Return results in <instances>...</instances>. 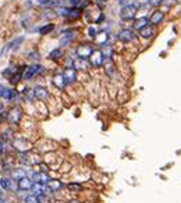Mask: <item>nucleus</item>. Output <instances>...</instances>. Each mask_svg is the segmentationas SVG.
Listing matches in <instances>:
<instances>
[{
	"instance_id": "f257e3e1",
	"label": "nucleus",
	"mask_w": 181,
	"mask_h": 203,
	"mask_svg": "<svg viewBox=\"0 0 181 203\" xmlns=\"http://www.w3.org/2000/svg\"><path fill=\"white\" fill-rule=\"evenodd\" d=\"M21 118H23V110H21L19 105L12 107L10 110H9V112H7V122L10 124L12 127L19 125L20 121H21Z\"/></svg>"
},
{
	"instance_id": "f03ea898",
	"label": "nucleus",
	"mask_w": 181,
	"mask_h": 203,
	"mask_svg": "<svg viewBox=\"0 0 181 203\" xmlns=\"http://www.w3.org/2000/svg\"><path fill=\"white\" fill-rule=\"evenodd\" d=\"M44 70V67L40 64H31V65H27L23 71V80L24 81H31L36 75L41 74Z\"/></svg>"
},
{
	"instance_id": "7ed1b4c3",
	"label": "nucleus",
	"mask_w": 181,
	"mask_h": 203,
	"mask_svg": "<svg viewBox=\"0 0 181 203\" xmlns=\"http://www.w3.org/2000/svg\"><path fill=\"white\" fill-rule=\"evenodd\" d=\"M137 10H138V4L137 3H133V4H127L121 9L120 11V17L123 20H131L134 19L136 14H137Z\"/></svg>"
},
{
	"instance_id": "20e7f679",
	"label": "nucleus",
	"mask_w": 181,
	"mask_h": 203,
	"mask_svg": "<svg viewBox=\"0 0 181 203\" xmlns=\"http://www.w3.org/2000/svg\"><path fill=\"white\" fill-rule=\"evenodd\" d=\"M12 143H13L14 149L19 151V152H27V151H31V145L27 142L24 138L17 137V138H14V139H12Z\"/></svg>"
},
{
	"instance_id": "39448f33",
	"label": "nucleus",
	"mask_w": 181,
	"mask_h": 203,
	"mask_svg": "<svg viewBox=\"0 0 181 203\" xmlns=\"http://www.w3.org/2000/svg\"><path fill=\"white\" fill-rule=\"evenodd\" d=\"M93 47L90 46V44H80V46L76 48V56H77V58H86L87 60L88 57L93 54Z\"/></svg>"
},
{
	"instance_id": "423d86ee",
	"label": "nucleus",
	"mask_w": 181,
	"mask_h": 203,
	"mask_svg": "<svg viewBox=\"0 0 181 203\" xmlns=\"http://www.w3.org/2000/svg\"><path fill=\"white\" fill-rule=\"evenodd\" d=\"M34 182L31 180L30 176H24L20 180H17V192H29L31 190Z\"/></svg>"
},
{
	"instance_id": "0eeeda50",
	"label": "nucleus",
	"mask_w": 181,
	"mask_h": 203,
	"mask_svg": "<svg viewBox=\"0 0 181 203\" xmlns=\"http://www.w3.org/2000/svg\"><path fill=\"white\" fill-rule=\"evenodd\" d=\"M31 180H33L34 183H40V185H47L49 183V180L51 179L50 175L47 172H40V170H37V172H33L30 175Z\"/></svg>"
},
{
	"instance_id": "6e6552de",
	"label": "nucleus",
	"mask_w": 181,
	"mask_h": 203,
	"mask_svg": "<svg viewBox=\"0 0 181 203\" xmlns=\"http://www.w3.org/2000/svg\"><path fill=\"white\" fill-rule=\"evenodd\" d=\"M33 94H34V98L39 101H47V98L50 97V92L47 90L46 87L43 85H36L33 88Z\"/></svg>"
},
{
	"instance_id": "1a4fd4ad",
	"label": "nucleus",
	"mask_w": 181,
	"mask_h": 203,
	"mask_svg": "<svg viewBox=\"0 0 181 203\" xmlns=\"http://www.w3.org/2000/svg\"><path fill=\"white\" fill-rule=\"evenodd\" d=\"M90 65L91 67H94V68H98V67H101L103 65V63H104V56H103V53H101V50L100 51H93V54H91L90 57Z\"/></svg>"
},
{
	"instance_id": "9d476101",
	"label": "nucleus",
	"mask_w": 181,
	"mask_h": 203,
	"mask_svg": "<svg viewBox=\"0 0 181 203\" xmlns=\"http://www.w3.org/2000/svg\"><path fill=\"white\" fill-rule=\"evenodd\" d=\"M63 75H64L66 83L73 84V83H76V80H77V70H76L74 67H64Z\"/></svg>"
},
{
	"instance_id": "9b49d317",
	"label": "nucleus",
	"mask_w": 181,
	"mask_h": 203,
	"mask_svg": "<svg viewBox=\"0 0 181 203\" xmlns=\"http://www.w3.org/2000/svg\"><path fill=\"white\" fill-rule=\"evenodd\" d=\"M136 38V34L133 30H130V29H123V30L118 33V40L121 41V43H131V41H134Z\"/></svg>"
},
{
	"instance_id": "f8f14e48",
	"label": "nucleus",
	"mask_w": 181,
	"mask_h": 203,
	"mask_svg": "<svg viewBox=\"0 0 181 203\" xmlns=\"http://www.w3.org/2000/svg\"><path fill=\"white\" fill-rule=\"evenodd\" d=\"M23 37H17V38H14V40H12L10 43H7L6 46L3 47V48H2V51H0V56L3 57L4 54L7 53V51H10V50H17V48H19V46H20L21 43H23Z\"/></svg>"
},
{
	"instance_id": "ddd939ff",
	"label": "nucleus",
	"mask_w": 181,
	"mask_h": 203,
	"mask_svg": "<svg viewBox=\"0 0 181 203\" xmlns=\"http://www.w3.org/2000/svg\"><path fill=\"white\" fill-rule=\"evenodd\" d=\"M53 85L56 87V88H59V90H64L66 88V85H67V83H66V80H64V75L63 73H59V74H54L53 75Z\"/></svg>"
},
{
	"instance_id": "4468645a",
	"label": "nucleus",
	"mask_w": 181,
	"mask_h": 203,
	"mask_svg": "<svg viewBox=\"0 0 181 203\" xmlns=\"http://www.w3.org/2000/svg\"><path fill=\"white\" fill-rule=\"evenodd\" d=\"M140 31V36L143 37V38H145V40H148V38H151V37L155 34V27L153 26V24H147L145 27H143Z\"/></svg>"
},
{
	"instance_id": "2eb2a0df",
	"label": "nucleus",
	"mask_w": 181,
	"mask_h": 203,
	"mask_svg": "<svg viewBox=\"0 0 181 203\" xmlns=\"http://www.w3.org/2000/svg\"><path fill=\"white\" fill-rule=\"evenodd\" d=\"M27 176V172L23 169V168H12L10 169V179L13 180H20L21 178Z\"/></svg>"
},
{
	"instance_id": "dca6fc26",
	"label": "nucleus",
	"mask_w": 181,
	"mask_h": 203,
	"mask_svg": "<svg viewBox=\"0 0 181 203\" xmlns=\"http://www.w3.org/2000/svg\"><path fill=\"white\" fill-rule=\"evenodd\" d=\"M73 67L76 70H80V71H87L88 67H90V63H88L86 58H76L73 61Z\"/></svg>"
},
{
	"instance_id": "f3484780",
	"label": "nucleus",
	"mask_w": 181,
	"mask_h": 203,
	"mask_svg": "<svg viewBox=\"0 0 181 203\" xmlns=\"http://www.w3.org/2000/svg\"><path fill=\"white\" fill-rule=\"evenodd\" d=\"M163 20H164V13H163L161 10H155V11H153V14H151L150 19H148L150 24H153V26H155V24L161 23Z\"/></svg>"
},
{
	"instance_id": "a211bd4d",
	"label": "nucleus",
	"mask_w": 181,
	"mask_h": 203,
	"mask_svg": "<svg viewBox=\"0 0 181 203\" xmlns=\"http://www.w3.org/2000/svg\"><path fill=\"white\" fill-rule=\"evenodd\" d=\"M66 187H67V190L70 193H80L84 190V186L80 182H69L67 185H66Z\"/></svg>"
},
{
	"instance_id": "6ab92c4d",
	"label": "nucleus",
	"mask_w": 181,
	"mask_h": 203,
	"mask_svg": "<svg viewBox=\"0 0 181 203\" xmlns=\"http://www.w3.org/2000/svg\"><path fill=\"white\" fill-rule=\"evenodd\" d=\"M47 186L50 187V190L51 192H59V190H61L63 189V182L61 180H59V179H50L49 180V183H47Z\"/></svg>"
},
{
	"instance_id": "aec40b11",
	"label": "nucleus",
	"mask_w": 181,
	"mask_h": 203,
	"mask_svg": "<svg viewBox=\"0 0 181 203\" xmlns=\"http://www.w3.org/2000/svg\"><path fill=\"white\" fill-rule=\"evenodd\" d=\"M74 37H76L74 31H67V33H64L63 37L60 38V46H63V47L64 46H69V44L74 40Z\"/></svg>"
},
{
	"instance_id": "412c9836",
	"label": "nucleus",
	"mask_w": 181,
	"mask_h": 203,
	"mask_svg": "<svg viewBox=\"0 0 181 203\" xmlns=\"http://www.w3.org/2000/svg\"><path fill=\"white\" fill-rule=\"evenodd\" d=\"M80 16H81V9H79V7H71V9H69V13L66 17H67L69 20H77Z\"/></svg>"
},
{
	"instance_id": "4be33fe9",
	"label": "nucleus",
	"mask_w": 181,
	"mask_h": 203,
	"mask_svg": "<svg viewBox=\"0 0 181 203\" xmlns=\"http://www.w3.org/2000/svg\"><path fill=\"white\" fill-rule=\"evenodd\" d=\"M103 65H104V70H106V74L110 75V77L113 75V74H114V63H113V60H111V58H104Z\"/></svg>"
},
{
	"instance_id": "5701e85b",
	"label": "nucleus",
	"mask_w": 181,
	"mask_h": 203,
	"mask_svg": "<svg viewBox=\"0 0 181 203\" xmlns=\"http://www.w3.org/2000/svg\"><path fill=\"white\" fill-rule=\"evenodd\" d=\"M61 57H63V51H61V48H54L53 51H50V54H49V58L50 60H60Z\"/></svg>"
},
{
	"instance_id": "b1692460",
	"label": "nucleus",
	"mask_w": 181,
	"mask_h": 203,
	"mask_svg": "<svg viewBox=\"0 0 181 203\" xmlns=\"http://www.w3.org/2000/svg\"><path fill=\"white\" fill-rule=\"evenodd\" d=\"M10 183H12V179L10 178H2L0 179V187L3 190H10Z\"/></svg>"
},
{
	"instance_id": "393cba45",
	"label": "nucleus",
	"mask_w": 181,
	"mask_h": 203,
	"mask_svg": "<svg viewBox=\"0 0 181 203\" xmlns=\"http://www.w3.org/2000/svg\"><path fill=\"white\" fill-rule=\"evenodd\" d=\"M53 29H54V24H46V26H43V27H40V30H39V33L41 34V36H46V34H49L50 31H53Z\"/></svg>"
},
{
	"instance_id": "a878e982",
	"label": "nucleus",
	"mask_w": 181,
	"mask_h": 203,
	"mask_svg": "<svg viewBox=\"0 0 181 203\" xmlns=\"http://www.w3.org/2000/svg\"><path fill=\"white\" fill-rule=\"evenodd\" d=\"M148 23H150V21H148V19H145V17H144V19H140V20L136 21L134 27L137 29V30H141V29H143V27H145Z\"/></svg>"
},
{
	"instance_id": "bb28decb",
	"label": "nucleus",
	"mask_w": 181,
	"mask_h": 203,
	"mask_svg": "<svg viewBox=\"0 0 181 203\" xmlns=\"http://www.w3.org/2000/svg\"><path fill=\"white\" fill-rule=\"evenodd\" d=\"M24 203H39V199H37V196H34L33 193H29V195H26L23 199Z\"/></svg>"
},
{
	"instance_id": "cd10ccee",
	"label": "nucleus",
	"mask_w": 181,
	"mask_h": 203,
	"mask_svg": "<svg viewBox=\"0 0 181 203\" xmlns=\"http://www.w3.org/2000/svg\"><path fill=\"white\" fill-rule=\"evenodd\" d=\"M97 37V40H98V43L101 44V46H104V44H107V38H108V34L107 33H100L98 36H96Z\"/></svg>"
},
{
	"instance_id": "c85d7f7f",
	"label": "nucleus",
	"mask_w": 181,
	"mask_h": 203,
	"mask_svg": "<svg viewBox=\"0 0 181 203\" xmlns=\"http://www.w3.org/2000/svg\"><path fill=\"white\" fill-rule=\"evenodd\" d=\"M4 153H6V142L0 138V158L4 156Z\"/></svg>"
},
{
	"instance_id": "c756f323",
	"label": "nucleus",
	"mask_w": 181,
	"mask_h": 203,
	"mask_svg": "<svg viewBox=\"0 0 181 203\" xmlns=\"http://www.w3.org/2000/svg\"><path fill=\"white\" fill-rule=\"evenodd\" d=\"M87 33H88V36L91 37V38H94V37L97 36V30H96V29H94V27H88V30H87Z\"/></svg>"
},
{
	"instance_id": "7c9ffc66",
	"label": "nucleus",
	"mask_w": 181,
	"mask_h": 203,
	"mask_svg": "<svg viewBox=\"0 0 181 203\" xmlns=\"http://www.w3.org/2000/svg\"><path fill=\"white\" fill-rule=\"evenodd\" d=\"M69 2H70L71 7H79L80 6V3H81V0H69Z\"/></svg>"
},
{
	"instance_id": "2f4dec72",
	"label": "nucleus",
	"mask_w": 181,
	"mask_h": 203,
	"mask_svg": "<svg viewBox=\"0 0 181 203\" xmlns=\"http://www.w3.org/2000/svg\"><path fill=\"white\" fill-rule=\"evenodd\" d=\"M163 2H164V0H150V3H151V6H160L161 3H163Z\"/></svg>"
},
{
	"instance_id": "473e14b6",
	"label": "nucleus",
	"mask_w": 181,
	"mask_h": 203,
	"mask_svg": "<svg viewBox=\"0 0 181 203\" xmlns=\"http://www.w3.org/2000/svg\"><path fill=\"white\" fill-rule=\"evenodd\" d=\"M97 4L100 7H104L106 4H107V0H97Z\"/></svg>"
},
{
	"instance_id": "72a5a7b5",
	"label": "nucleus",
	"mask_w": 181,
	"mask_h": 203,
	"mask_svg": "<svg viewBox=\"0 0 181 203\" xmlns=\"http://www.w3.org/2000/svg\"><path fill=\"white\" fill-rule=\"evenodd\" d=\"M37 2H39L40 4H46L47 2H49V0H37Z\"/></svg>"
},
{
	"instance_id": "f704fd0d",
	"label": "nucleus",
	"mask_w": 181,
	"mask_h": 203,
	"mask_svg": "<svg viewBox=\"0 0 181 203\" xmlns=\"http://www.w3.org/2000/svg\"><path fill=\"white\" fill-rule=\"evenodd\" d=\"M69 203H81V202H80V200H70Z\"/></svg>"
},
{
	"instance_id": "c9c22d12",
	"label": "nucleus",
	"mask_w": 181,
	"mask_h": 203,
	"mask_svg": "<svg viewBox=\"0 0 181 203\" xmlns=\"http://www.w3.org/2000/svg\"><path fill=\"white\" fill-rule=\"evenodd\" d=\"M0 203H6V202H4V200L2 199V197H0Z\"/></svg>"
}]
</instances>
